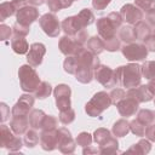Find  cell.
Returning <instances> with one entry per match:
<instances>
[{"mask_svg":"<svg viewBox=\"0 0 155 155\" xmlns=\"http://www.w3.org/2000/svg\"><path fill=\"white\" fill-rule=\"evenodd\" d=\"M117 85L125 88H132L140 85L142 81V68L137 63H128L126 65H120L115 70Z\"/></svg>","mask_w":155,"mask_h":155,"instance_id":"cell-1","label":"cell"},{"mask_svg":"<svg viewBox=\"0 0 155 155\" xmlns=\"http://www.w3.org/2000/svg\"><path fill=\"white\" fill-rule=\"evenodd\" d=\"M122 17L120 15V12H110L108 16L105 17H101L97 19V31L98 35L103 39H110L113 36L116 35V31L120 29V27L122 25Z\"/></svg>","mask_w":155,"mask_h":155,"instance_id":"cell-2","label":"cell"},{"mask_svg":"<svg viewBox=\"0 0 155 155\" xmlns=\"http://www.w3.org/2000/svg\"><path fill=\"white\" fill-rule=\"evenodd\" d=\"M18 79H19V85H21L22 91H24L27 93L34 92L41 82L39 74L36 73L34 67L30 64H23L19 67Z\"/></svg>","mask_w":155,"mask_h":155,"instance_id":"cell-3","label":"cell"},{"mask_svg":"<svg viewBox=\"0 0 155 155\" xmlns=\"http://www.w3.org/2000/svg\"><path fill=\"white\" fill-rule=\"evenodd\" d=\"M111 105V99L109 93L105 91H99L93 94V97L85 104V111L91 117L99 116L104 110Z\"/></svg>","mask_w":155,"mask_h":155,"instance_id":"cell-4","label":"cell"},{"mask_svg":"<svg viewBox=\"0 0 155 155\" xmlns=\"http://www.w3.org/2000/svg\"><path fill=\"white\" fill-rule=\"evenodd\" d=\"M24 142L21 139L18 134H16L11 127L6 125L0 126V147L7 149L8 151H18L23 147Z\"/></svg>","mask_w":155,"mask_h":155,"instance_id":"cell-5","label":"cell"},{"mask_svg":"<svg viewBox=\"0 0 155 155\" xmlns=\"http://www.w3.org/2000/svg\"><path fill=\"white\" fill-rule=\"evenodd\" d=\"M122 56L130 61V62H140L145 61L148 56V48L145 47L144 44H138V42H132V44H125L121 47Z\"/></svg>","mask_w":155,"mask_h":155,"instance_id":"cell-6","label":"cell"},{"mask_svg":"<svg viewBox=\"0 0 155 155\" xmlns=\"http://www.w3.org/2000/svg\"><path fill=\"white\" fill-rule=\"evenodd\" d=\"M39 24L42 31L50 38H57L61 33L62 24L54 13H45L39 18Z\"/></svg>","mask_w":155,"mask_h":155,"instance_id":"cell-7","label":"cell"},{"mask_svg":"<svg viewBox=\"0 0 155 155\" xmlns=\"http://www.w3.org/2000/svg\"><path fill=\"white\" fill-rule=\"evenodd\" d=\"M93 78L105 88H110L117 85L115 70H113L110 67L104 64H99V67L94 69Z\"/></svg>","mask_w":155,"mask_h":155,"instance_id":"cell-8","label":"cell"},{"mask_svg":"<svg viewBox=\"0 0 155 155\" xmlns=\"http://www.w3.org/2000/svg\"><path fill=\"white\" fill-rule=\"evenodd\" d=\"M35 102V96H31L30 93H24L19 96L18 101L11 109L12 116H29L30 111L33 110V105Z\"/></svg>","mask_w":155,"mask_h":155,"instance_id":"cell-9","label":"cell"},{"mask_svg":"<svg viewBox=\"0 0 155 155\" xmlns=\"http://www.w3.org/2000/svg\"><path fill=\"white\" fill-rule=\"evenodd\" d=\"M53 96H54V101H56V107L59 111L65 110L71 107V101H70L71 90L68 85H65V84L57 85L53 90Z\"/></svg>","mask_w":155,"mask_h":155,"instance_id":"cell-10","label":"cell"},{"mask_svg":"<svg viewBox=\"0 0 155 155\" xmlns=\"http://www.w3.org/2000/svg\"><path fill=\"white\" fill-rule=\"evenodd\" d=\"M58 48L59 51L65 54V56H76L79 54L85 47L82 44H80L74 36L70 35H64L59 39L58 42Z\"/></svg>","mask_w":155,"mask_h":155,"instance_id":"cell-11","label":"cell"},{"mask_svg":"<svg viewBox=\"0 0 155 155\" xmlns=\"http://www.w3.org/2000/svg\"><path fill=\"white\" fill-rule=\"evenodd\" d=\"M58 133V149L63 154H71L75 151L76 142L73 139L70 131L67 127L57 128Z\"/></svg>","mask_w":155,"mask_h":155,"instance_id":"cell-12","label":"cell"},{"mask_svg":"<svg viewBox=\"0 0 155 155\" xmlns=\"http://www.w3.org/2000/svg\"><path fill=\"white\" fill-rule=\"evenodd\" d=\"M16 22L24 24V25H30L34 23L36 19H39V10L36 6L33 5H24L16 12Z\"/></svg>","mask_w":155,"mask_h":155,"instance_id":"cell-13","label":"cell"},{"mask_svg":"<svg viewBox=\"0 0 155 155\" xmlns=\"http://www.w3.org/2000/svg\"><path fill=\"white\" fill-rule=\"evenodd\" d=\"M120 15L122 19L131 25H134L143 19V11L133 4H125L120 8Z\"/></svg>","mask_w":155,"mask_h":155,"instance_id":"cell-14","label":"cell"},{"mask_svg":"<svg viewBox=\"0 0 155 155\" xmlns=\"http://www.w3.org/2000/svg\"><path fill=\"white\" fill-rule=\"evenodd\" d=\"M46 53V47L41 42H34L30 45L29 51L27 53V62L28 64L35 67H39L42 63V58Z\"/></svg>","mask_w":155,"mask_h":155,"instance_id":"cell-15","label":"cell"},{"mask_svg":"<svg viewBox=\"0 0 155 155\" xmlns=\"http://www.w3.org/2000/svg\"><path fill=\"white\" fill-rule=\"evenodd\" d=\"M117 111L121 116L124 117H128V116H132L134 115L137 111H138V107H139V102H137L133 97H130V96H126L124 99H121L117 104Z\"/></svg>","mask_w":155,"mask_h":155,"instance_id":"cell-16","label":"cell"},{"mask_svg":"<svg viewBox=\"0 0 155 155\" xmlns=\"http://www.w3.org/2000/svg\"><path fill=\"white\" fill-rule=\"evenodd\" d=\"M40 147L46 151H52L58 148V133L57 128L51 131H41Z\"/></svg>","mask_w":155,"mask_h":155,"instance_id":"cell-17","label":"cell"},{"mask_svg":"<svg viewBox=\"0 0 155 155\" xmlns=\"http://www.w3.org/2000/svg\"><path fill=\"white\" fill-rule=\"evenodd\" d=\"M126 96H130V97H133L137 102L139 103H145V102H149L153 99V93L150 92L148 85H138L136 87H132V88H128L127 92H126Z\"/></svg>","mask_w":155,"mask_h":155,"instance_id":"cell-18","label":"cell"},{"mask_svg":"<svg viewBox=\"0 0 155 155\" xmlns=\"http://www.w3.org/2000/svg\"><path fill=\"white\" fill-rule=\"evenodd\" d=\"M61 24H62V30L64 31V34H65V35H70V36L75 35V34L79 33L80 30L85 29V28L82 27L80 19H79V17H78V15H75V16H69V17L64 18Z\"/></svg>","mask_w":155,"mask_h":155,"instance_id":"cell-19","label":"cell"},{"mask_svg":"<svg viewBox=\"0 0 155 155\" xmlns=\"http://www.w3.org/2000/svg\"><path fill=\"white\" fill-rule=\"evenodd\" d=\"M78 56V62H79V67H88L91 69H96L99 67L101 62H99V58L97 57V54L92 53L90 50H86L84 48Z\"/></svg>","mask_w":155,"mask_h":155,"instance_id":"cell-20","label":"cell"},{"mask_svg":"<svg viewBox=\"0 0 155 155\" xmlns=\"http://www.w3.org/2000/svg\"><path fill=\"white\" fill-rule=\"evenodd\" d=\"M29 126H30L29 116H12L10 121L11 130L18 136L24 134L29 130Z\"/></svg>","mask_w":155,"mask_h":155,"instance_id":"cell-21","label":"cell"},{"mask_svg":"<svg viewBox=\"0 0 155 155\" xmlns=\"http://www.w3.org/2000/svg\"><path fill=\"white\" fill-rule=\"evenodd\" d=\"M119 39L121 41H124L125 44H132V42H134L137 40L134 27H132L131 24H128V25H121L120 29H119Z\"/></svg>","mask_w":155,"mask_h":155,"instance_id":"cell-22","label":"cell"},{"mask_svg":"<svg viewBox=\"0 0 155 155\" xmlns=\"http://www.w3.org/2000/svg\"><path fill=\"white\" fill-rule=\"evenodd\" d=\"M11 48L17 54H25L29 51V45L24 36H13L11 40Z\"/></svg>","mask_w":155,"mask_h":155,"instance_id":"cell-23","label":"cell"},{"mask_svg":"<svg viewBox=\"0 0 155 155\" xmlns=\"http://www.w3.org/2000/svg\"><path fill=\"white\" fill-rule=\"evenodd\" d=\"M93 74H94L93 69L88 67H79L75 73V79L81 84H90L94 79Z\"/></svg>","mask_w":155,"mask_h":155,"instance_id":"cell-24","label":"cell"},{"mask_svg":"<svg viewBox=\"0 0 155 155\" xmlns=\"http://www.w3.org/2000/svg\"><path fill=\"white\" fill-rule=\"evenodd\" d=\"M130 121H127L126 119H120L116 122H114L111 132L115 137H125L127 136V133L130 132Z\"/></svg>","mask_w":155,"mask_h":155,"instance_id":"cell-25","label":"cell"},{"mask_svg":"<svg viewBox=\"0 0 155 155\" xmlns=\"http://www.w3.org/2000/svg\"><path fill=\"white\" fill-rule=\"evenodd\" d=\"M87 50H90L92 53L94 54H101L105 48H104V40L99 36V35H96V36H92L87 40Z\"/></svg>","mask_w":155,"mask_h":155,"instance_id":"cell-26","label":"cell"},{"mask_svg":"<svg viewBox=\"0 0 155 155\" xmlns=\"http://www.w3.org/2000/svg\"><path fill=\"white\" fill-rule=\"evenodd\" d=\"M46 114L41 110V109H33L29 114V122H30V127L35 128V130H41L44 119H45Z\"/></svg>","mask_w":155,"mask_h":155,"instance_id":"cell-27","label":"cell"},{"mask_svg":"<svg viewBox=\"0 0 155 155\" xmlns=\"http://www.w3.org/2000/svg\"><path fill=\"white\" fill-rule=\"evenodd\" d=\"M151 150V143L148 138L145 139H140L138 143L131 145L127 149V153H133V154H148Z\"/></svg>","mask_w":155,"mask_h":155,"instance_id":"cell-28","label":"cell"},{"mask_svg":"<svg viewBox=\"0 0 155 155\" xmlns=\"http://www.w3.org/2000/svg\"><path fill=\"white\" fill-rule=\"evenodd\" d=\"M117 137H110L104 144L99 145V154L107 155V154H115L119 150V142L116 139Z\"/></svg>","mask_w":155,"mask_h":155,"instance_id":"cell-29","label":"cell"},{"mask_svg":"<svg viewBox=\"0 0 155 155\" xmlns=\"http://www.w3.org/2000/svg\"><path fill=\"white\" fill-rule=\"evenodd\" d=\"M134 30H136V36H137V40H140L143 41L147 36H149L151 34V27L144 22V21H139L138 23L134 24Z\"/></svg>","mask_w":155,"mask_h":155,"instance_id":"cell-30","label":"cell"},{"mask_svg":"<svg viewBox=\"0 0 155 155\" xmlns=\"http://www.w3.org/2000/svg\"><path fill=\"white\" fill-rule=\"evenodd\" d=\"M17 10L12 1H5L0 5V21L4 22L6 18L16 15Z\"/></svg>","mask_w":155,"mask_h":155,"instance_id":"cell-31","label":"cell"},{"mask_svg":"<svg viewBox=\"0 0 155 155\" xmlns=\"http://www.w3.org/2000/svg\"><path fill=\"white\" fill-rule=\"evenodd\" d=\"M52 93V86L47 81H41L38 88L34 91V96L38 99H45Z\"/></svg>","mask_w":155,"mask_h":155,"instance_id":"cell-32","label":"cell"},{"mask_svg":"<svg viewBox=\"0 0 155 155\" xmlns=\"http://www.w3.org/2000/svg\"><path fill=\"white\" fill-rule=\"evenodd\" d=\"M23 142H24V145H25L27 148H34V147L38 145V143L40 142V136L38 134V132H36L35 128L28 130V131L24 133Z\"/></svg>","mask_w":155,"mask_h":155,"instance_id":"cell-33","label":"cell"},{"mask_svg":"<svg viewBox=\"0 0 155 155\" xmlns=\"http://www.w3.org/2000/svg\"><path fill=\"white\" fill-rule=\"evenodd\" d=\"M79 68V62H78V56H67V58L63 62V69L68 74L75 75L76 70Z\"/></svg>","mask_w":155,"mask_h":155,"instance_id":"cell-34","label":"cell"},{"mask_svg":"<svg viewBox=\"0 0 155 155\" xmlns=\"http://www.w3.org/2000/svg\"><path fill=\"white\" fill-rule=\"evenodd\" d=\"M73 1L74 0H47V6L52 12H58L63 8L70 7Z\"/></svg>","mask_w":155,"mask_h":155,"instance_id":"cell-35","label":"cell"},{"mask_svg":"<svg viewBox=\"0 0 155 155\" xmlns=\"http://www.w3.org/2000/svg\"><path fill=\"white\" fill-rule=\"evenodd\" d=\"M93 140L98 144V145H102V144H104L110 137H111V132L109 131V130H107V128H103V127H101V128H97L94 132H93Z\"/></svg>","mask_w":155,"mask_h":155,"instance_id":"cell-36","label":"cell"},{"mask_svg":"<svg viewBox=\"0 0 155 155\" xmlns=\"http://www.w3.org/2000/svg\"><path fill=\"white\" fill-rule=\"evenodd\" d=\"M142 76L147 80L155 79V61H145L142 65Z\"/></svg>","mask_w":155,"mask_h":155,"instance_id":"cell-37","label":"cell"},{"mask_svg":"<svg viewBox=\"0 0 155 155\" xmlns=\"http://www.w3.org/2000/svg\"><path fill=\"white\" fill-rule=\"evenodd\" d=\"M78 17H79V19H80V22H81L84 28L91 25L94 22V15L90 8H82L78 13Z\"/></svg>","mask_w":155,"mask_h":155,"instance_id":"cell-38","label":"cell"},{"mask_svg":"<svg viewBox=\"0 0 155 155\" xmlns=\"http://www.w3.org/2000/svg\"><path fill=\"white\" fill-rule=\"evenodd\" d=\"M137 119L142 124L148 126L155 121V115H154V111H151L150 109H140L137 114Z\"/></svg>","mask_w":155,"mask_h":155,"instance_id":"cell-39","label":"cell"},{"mask_svg":"<svg viewBox=\"0 0 155 155\" xmlns=\"http://www.w3.org/2000/svg\"><path fill=\"white\" fill-rule=\"evenodd\" d=\"M145 128H147V126L144 124H142L137 117L133 119L132 121H130V130L134 136L143 137L145 134Z\"/></svg>","mask_w":155,"mask_h":155,"instance_id":"cell-40","label":"cell"},{"mask_svg":"<svg viewBox=\"0 0 155 155\" xmlns=\"http://www.w3.org/2000/svg\"><path fill=\"white\" fill-rule=\"evenodd\" d=\"M75 120V110L73 108H68L65 110L59 111V121L63 125H69Z\"/></svg>","mask_w":155,"mask_h":155,"instance_id":"cell-41","label":"cell"},{"mask_svg":"<svg viewBox=\"0 0 155 155\" xmlns=\"http://www.w3.org/2000/svg\"><path fill=\"white\" fill-rule=\"evenodd\" d=\"M104 48L109 52H116L119 50H121V42H120V39L115 36L110 38V39H107L104 40Z\"/></svg>","mask_w":155,"mask_h":155,"instance_id":"cell-42","label":"cell"},{"mask_svg":"<svg viewBox=\"0 0 155 155\" xmlns=\"http://www.w3.org/2000/svg\"><path fill=\"white\" fill-rule=\"evenodd\" d=\"M58 126V120L56 116L53 115H46L41 126V131H51V130H56Z\"/></svg>","mask_w":155,"mask_h":155,"instance_id":"cell-43","label":"cell"},{"mask_svg":"<svg viewBox=\"0 0 155 155\" xmlns=\"http://www.w3.org/2000/svg\"><path fill=\"white\" fill-rule=\"evenodd\" d=\"M92 140H93V136L90 134L88 132H80V133L78 134V137L75 138L76 144L80 145V147H82V148L91 145Z\"/></svg>","mask_w":155,"mask_h":155,"instance_id":"cell-44","label":"cell"},{"mask_svg":"<svg viewBox=\"0 0 155 155\" xmlns=\"http://www.w3.org/2000/svg\"><path fill=\"white\" fill-rule=\"evenodd\" d=\"M30 31V25H24L16 22L12 27V33L15 36H27Z\"/></svg>","mask_w":155,"mask_h":155,"instance_id":"cell-45","label":"cell"},{"mask_svg":"<svg viewBox=\"0 0 155 155\" xmlns=\"http://www.w3.org/2000/svg\"><path fill=\"white\" fill-rule=\"evenodd\" d=\"M109 96H110V99H111V104L116 105L121 99H124L126 97V92L122 88H119L117 87V88H113L110 91Z\"/></svg>","mask_w":155,"mask_h":155,"instance_id":"cell-46","label":"cell"},{"mask_svg":"<svg viewBox=\"0 0 155 155\" xmlns=\"http://www.w3.org/2000/svg\"><path fill=\"white\" fill-rule=\"evenodd\" d=\"M134 5L142 11H145V13L155 10V0H134Z\"/></svg>","mask_w":155,"mask_h":155,"instance_id":"cell-47","label":"cell"},{"mask_svg":"<svg viewBox=\"0 0 155 155\" xmlns=\"http://www.w3.org/2000/svg\"><path fill=\"white\" fill-rule=\"evenodd\" d=\"M145 47L148 48V51L150 52H155V34L151 33L149 36H147L144 40H143Z\"/></svg>","mask_w":155,"mask_h":155,"instance_id":"cell-48","label":"cell"},{"mask_svg":"<svg viewBox=\"0 0 155 155\" xmlns=\"http://www.w3.org/2000/svg\"><path fill=\"white\" fill-rule=\"evenodd\" d=\"M11 34H12V29L8 25H6V24H1L0 25V40L5 41V40L10 39Z\"/></svg>","mask_w":155,"mask_h":155,"instance_id":"cell-49","label":"cell"},{"mask_svg":"<svg viewBox=\"0 0 155 155\" xmlns=\"http://www.w3.org/2000/svg\"><path fill=\"white\" fill-rule=\"evenodd\" d=\"M110 1L111 0H92V6H93L94 10L102 11L110 4Z\"/></svg>","mask_w":155,"mask_h":155,"instance_id":"cell-50","label":"cell"},{"mask_svg":"<svg viewBox=\"0 0 155 155\" xmlns=\"http://www.w3.org/2000/svg\"><path fill=\"white\" fill-rule=\"evenodd\" d=\"M145 138H148L150 142H155V124H150L145 128Z\"/></svg>","mask_w":155,"mask_h":155,"instance_id":"cell-51","label":"cell"},{"mask_svg":"<svg viewBox=\"0 0 155 155\" xmlns=\"http://www.w3.org/2000/svg\"><path fill=\"white\" fill-rule=\"evenodd\" d=\"M0 110H1V122H5L6 120H8L10 116V108L7 107L6 103H0Z\"/></svg>","mask_w":155,"mask_h":155,"instance_id":"cell-52","label":"cell"},{"mask_svg":"<svg viewBox=\"0 0 155 155\" xmlns=\"http://www.w3.org/2000/svg\"><path fill=\"white\" fill-rule=\"evenodd\" d=\"M145 22L153 28H155V10H151L145 13Z\"/></svg>","mask_w":155,"mask_h":155,"instance_id":"cell-53","label":"cell"},{"mask_svg":"<svg viewBox=\"0 0 155 155\" xmlns=\"http://www.w3.org/2000/svg\"><path fill=\"white\" fill-rule=\"evenodd\" d=\"M80 44H85V42H87V31L85 30V29H82V30H80L79 33H76L75 35H73Z\"/></svg>","mask_w":155,"mask_h":155,"instance_id":"cell-54","label":"cell"},{"mask_svg":"<svg viewBox=\"0 0 155 155\" xmlns=\"http://www.w3.org/2000/svg\"><path fill=\"white\" fill-rule=\"evenodd\" d=\"M82 154H84V155H88V154H99V148L97 149V148H93V147H91V145L85 147V148L82 149Z\"/></svg>","mask_w":155,"mask_h":155,"instance_id":"cell-55","label":"cell"},{"mask_svg":"<svg viewBox=\"0 0 155 155\" xmlns=\"http://www.w3.org/2000/svg\"><path fill=\"white\" fill-rule=\"evenodd\" d=\"M148 87H149L150 92L153 93V96H155V79L149 80V82H148Z\"/></svg>","mask_w":155,"mask_h":155,"instance_id":"cell-56","label":"cell"},{"mask_svg":"<svg viewBox=\"0 0 155 155\" xmlns=\"http://www.w3.org/2000/svg\"><path fill=\"white\" fill-rule=\"evenodd\" d=\"M27 1L29 5H33V6H41L45 2V0H27Z\"/></svg>","mask_w":155,"mask_h":155,"instance_id":"cell-57","label":"cell"},{"mask_svg":"<svg viewBox=\"0 0 155 155\" xmlns=\"http://www.w3.org/2000/svg\"><path fill=\"white\" fill-rule=\"evenodd\" d=\"M153 31H154V34H155V28H153Z\"/></svg>","mask_w":155,"mask_h":155,"instance_id":"cell-58","label":"cell"},{"mask_svg":"<svg viewBox=\"0 0 155 155\" xmlns=\"http://www.w3.org/2000/svg\"><path fill=\"white\" fill-rule=\"evenodd\" d=\"M154 105H155V99H154Z\"/></svg>","mask_w":155,"mask_h":155,"instance_id":"cell-59","label":"cell"},{"mask_svg":"<svg viewBox=\"0 0 155 155\" xmlns=\"http://www.w3.org/2000/svg\"><path fill=\"white\" fill-rule=\"evenodd\" d=\"M154 115H155V113H154Z\"/></svg>","mask_w":155,"mask_h":155,"instance_id":"cell-60","label":"cell"}]
</instances>
